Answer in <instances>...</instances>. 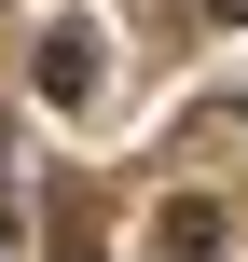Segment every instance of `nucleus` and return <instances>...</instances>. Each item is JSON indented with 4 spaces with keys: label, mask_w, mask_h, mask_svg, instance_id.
<instances>
[{
    "label": "nucleus",
    "mask_w": 248,
    "mask_h": 262,
    "mask_svg": "<svg viewBox=\"0 0 248 262\" xmlns=\"http://www.w3.org/2000/svg\"><path fill=\"white\" fill-rule=\"evenodd\" d=\"M97 55H110V41H97V14H55V28H41V97H55V111H83V97H97Z\"/></svg>",
    "instance_id": "1"
},
{
    "label": "nucleus",
    "mask_w": 248,
    "mask_h": 262,
    "mask_svg": "<svg viewBox=\"0 0 248 262\" xmlns=\"http://www.w3.org/2000/svg\"><path fill=\"white\" fill-rule=\"evenodd\" d=\"M152 262H221V207H207V193H179V207L152 221Z\"/></svg>",
    "instance_id": "2"
},
{
    "label": "nucleus",
    "mask_w": 248,
    "mask_h": 262,
    "mask_svg": "<svg viewBox=\"0 0 248 262\" xmlns=\"http://www.w3.org/2000/svg\"><path fill=\"white\" fill-rule=\"evenodd\" d=\"M207 14H221V28H248V0H207Z\"/></svg>",
    "instance_id": "3"
}]
</instances>
